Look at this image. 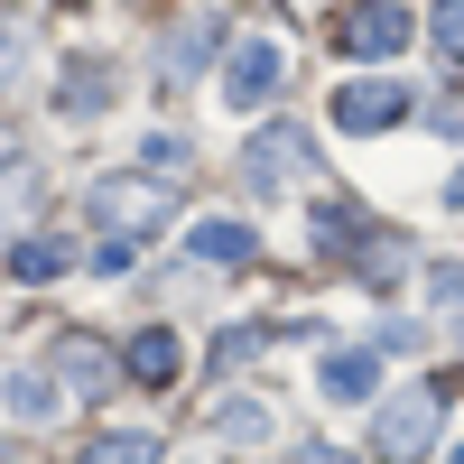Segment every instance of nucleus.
Listing matches in <instances>:
<instances>
[{
	"instance_id": "f8f14e48",
	"label": "nucleus",
	"mask_w": 464,
	"mask_h": 464,
	"mask_svg": "<svg viewBox=\"0 0 464 464\" xmlns=\"http://www.w3.org/2000/svg\"><path fill=\"white\" fill-rule=\"evenodd\" d=\"M65 260H74V242H47V232H37V242L10 251V279H65Z\"/></svg>"
},
{
	"instance_id": "20e7f679",
	"label": "nucleus",
	"mask_w": 464,
	"mask_h": 464,
	"mask_svg": "<svg viewBox=\"0 0 464 464\" xmlns=\"http://www.w3.org/2000/svg\"><path fill=\"white\" fill-rule=\"evenodd\" d=\"M334 47L343 56H400L409 47V10H400V0H362V10H343Z\"/></svg>"
},
{
	"instance_id": "6ab92c4d",
	"label": "nucleus",
	"mask_w": 464,
	"mask_h": 464,
	"mask_svg": "<svg viewBox=\"0 0 464 464\" xmlns=\"http://www.w3.org/2000/svg\"><path fill=\"white\" fill-rule=\"evenodd\" d=\"M437 47L464 56V0H446V10H437Z\"/></svg>"
},
{
	"instance_id": "412c9836",
	"label": "nucleus",
	"mask_w": 464,
	"mask_h": 464,
	"mask_svg": "<svg viewBox=\"0 0 464 464\" xmlns=\"http://www.w3.org/2000/svg\"><path fill=\"white\" fill-rule=\"evenodd\" d=\"M446 205H455V214H464V168H455V186H446Z\"/></svg>"
},
{
	"instance_id": "6e6552de",
	"label": "nucleus",
	"mask_w": 464,
	"mask_h": 464,
	"mask_svg": "<svg viewBox=\"0 0 464 464\" xmlns=\"http://www.w3.org/2000/svg\"><path fill=\"white\" fill-rule=\"evenodd\" d=\"M186 251H196V269H242L260 242H251L242 223H196V232H186Z\"/></svg>"
},
{
	"instance_id": "aec40b11",
	"label": "nucleus",
	"mask_w": 464,
	"mask_h": 464,
	"mask_svg": "<svg viewBox=\"0 0 464 464\" xmlns=\"http://www.w3.org/2000/svg\"><path fill=\"white\" fill-rule=\"evenodd\" d=\"M288 464H353V455H334V446H297Z\"/></svg>"
},
{
	"instance_id": "f257e3e1",
	"label": "nucleus",
	"mask_w": 464,
	"mask_h": 464,
	"mask_svg": "<svg viewBox=\"0 0 464 464\" xmlns=\"http://www.w3.org/2000/svg\"><path fill=\"white\" fill-rule=\"evenodd\" d=\"M437 428H446V391H437V381H418V391L381 400V428H372V446L391 455V464H409V455H428V446H437Z\"/></svg>"
},
{
	"instance_id": "0eeeda50",
	"label": "nucleus",
	"mask_w": 464,
	"mask_h": 464,
	"mask_svg": "<svg viewBox=\"0 0 464 464\" xmlns=\"http://www.w3.org/2000/svg\"><path fill=\"white\" fill-rule=\"evenodd\" d=\"M56 391H84V400L111 391V353H102L93 334H65V343H56Z\"/></svg>"
},
{
	"instance_id": "dca6fc26",
	"label": "nucleus",
	"mask_w": 464,
	"mask_h": 464,
	"mask_svg": "<svg viewBox=\"0 0 464 464\" xmlns=\"http://www.w3.org/2000/svg\"><path fill=\"white\" fill-rule=\"evenodd\" d=\"M214 437H223V446H260V437H269V409H251V400H242V409H223V418H214Z\"/></svg>"
},
{
	"instance_id": "ddd939ff",
	"label": "nucleus",
	"mask_w": 464,
	"mask_h": 464,
	"mask_svg": "<svg viewBox=\"0 0 464 464\" xmlns=\"http://www.w3.org/2000/svg\"><path fill=\"white\" fill-rule=\"evenodd\" d=\"M102 93H111V65L102 56H74L65 65V111H102Z\"/></svg>"
},
{
	"instance_id": "1a4fd4ad",
	"label": "nucleus",
	"mask_w": 464,
	"mask_h": 464,
	"mask_svg": "<svg viewBox=\"0 0 464 464\" xmlns=\"http://www.w3.org/2000/svg\"><path fill=\"white\" fill-rule=\"evenodd\" d=\"M121 372H130V381H149V391H168V381H177V334H168V325H149V334H130V353H121Z\"/></svg>"
},
{
	"instance_id": "423d86ee",
	"label": "nucleus",
	"mask_w": 464,
	"mask_h": 464,
	"mask_svg": "<svg viewBox=\"0 0 464 464\" xmlns=\"http://www.w3.org/2000/svg\"><path fill=\"white\" fill-rule=\"evenodd\" d=\"M242 168H251V186H260V196H279V186H297V177H316V149H306L297 130H260Z\"/></svg>"
},
{
	"instance_id": "39448f33",
	"label": "nucleus",
	"mask_w": 464,
	"mask_h": 464,
	"mask_svg": "<svg viewBox=\"0 0 464 464\" xmlns=\"http://www.w3.org/2000/svg\"><path fill=\"white\" fill-rule=\"evenodd\" d=\"M93 214L111 223V242H140L168 223V186H93Z\"/></svg>"
},
{
	"instance_id": "a211bd4d",
	"label": "nucleus",
	"mask_w": 464,
	"mask_h": 464,
	"mask_svg": "<svg viewBox=\"0 0 464 464\" xmlns=\"http://www.w3.org/2000/svg\"><path fill=\"white\" fill-rule=\"evenodd\" d=\"M251 353H260V325H232V334L214 343V362H223V372H232V362H251Z\"/></svg>"
},
{
	"instance_id": "5701e85b",
	"label": "nucleus",
	"mask_w": 464,
	"mask_h": 464,
	"mask_svg": "<svg viewBox=\"0 0 464 464\" xmlns=\"http://www.w3.org/2000/svg\"><path fill=\"white\" fill-rule=\"evenodd\" d=\"M455 464H464V455H455Z\"/></svg>"
},
{
	"instance_id": "f03ea898",
	"label": "nucleus",
	"mask_w": 464,
	"mask_h": 464,
	"mask_svg": "<svg viewBox=\"0 0 464 464\" xmlns=\"http://www.w3.org/2000/svg\"><path fill=\"white\" fill-rule=\"evenodd\" d=\"M279 84H288L279 37H251V47H232V65H223V102H232V111H260Z\"/></svg>"
},
{
	"instance_id": "9b49d317",
	"label": "nucleus",
	"mask_w": 464,
	"mask_h": 464,
	"mask_svg": "<svg viewBox=\"0 0 464 464\" xmlns=\"http://www.w3.org/2000/svg\"><path fill=\"white\" fill-rule=\"evenodd\" d=\"M428 306H437V325L464 343V269H455V260H437V269H428Z\"/></svg>"
},
{
	"instance_id": "9d476101",
	"label": "nucleus",
	"mask_w": 464,
	"mask_h": 464,
	"mask_svg": "<svg viewBox=\"0 0 464 464\" xmlns=\"http://www.w3.org/2000/svg\"><path fill=\"white\" fill-rule=\"evenodd\" d=\"M316 381H325V400H372L381 353H362V343H353V353H325V362H316Z\"/></svg>"
},
{
	"instance_id": "2eb2a0df",
	"label": "nucleus",
	"mask_w": 464,
	"mask_h": 464,
	"mask_svg": "<svg viewBox=\"0 0 464 464\" xmlns=\"http://www.w3.org/2000/svg\"><path fill=\"white\" fill-rule=\"evenodd\" d=\"M10 409H19V418H47V409H56V381H47V372H10Z\"/></svg>"
},
{
	"instance_id": "7ed1b4c3",
	"label": "nucleus",
	"mask_w": 464,
	"mask_h": 464,
	"mask_svg": "<svg viewBox=\"0 0 464 464\" xmlns=\"http://www.w3.org/2000/svg\"><path fill=\"white\" fill-rule=\"evenodd\" d=\"M409 121V93L400 84H372V74H353V84H334V130H400Z\"/></svg>"
},
{
	"instance_id": "4468645a",
	"label": "nucleus",
	"mask_w": 464,
	"mask_h": 464,
	"mask_svg": "<svg viewBox=\"0 0 464 464\" xmlns=\"http://www.w3.org/2000/svg\"><path fill=\"white\" fill-rule=\"evenodd\" d=\"M84 464H159V437H149V428H111V437H93Z\"/></svg>"
},
{
	"instance_id": "4be33fe9",
	"label": "nucleus",
	"mask_w": 464,
	"mask_h": 464,
	"mask_svg": "<svg viewBox=\"0 0 464 464\" xmlns=\"http://www.w3.org/2000/svg\"><path fill=\"white\" fill-rule=\"evenodd\" d=\"M0 464H10V455H0Z\"/></svg>"
},
{
	"instance_id": "f3484780",
	"label": "nucleus",
	"mask_w": 464,
	"mask_h": 464,
	"mask_svg": "<svg viewBox=\"0 0 464 464\" xmlns=\"http://www.w3.org/2000/svg\"><path fill=\"white\" fill-rule=\"evenodd\" d=\"M205 56H214V28H186V37H177V47H168V74H196Z\"/></svg>"
}]
</instances>
